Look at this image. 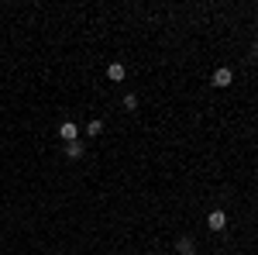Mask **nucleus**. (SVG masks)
<instances>
[{
	"instance_id": "423d86ee",
	"label": "nucleus",
	"mask_w": 258,
	"mask_h": 255,
	"mask_svg": "<svg viewBox=\"0 0 258 255\" xmlns=\"http://www.w3.org/2000/svg\"><path fill=\"white\" fill-rule=\"evenodd\" d=\"M100 131H103V121H90V124H86V135L90 138H97Z\"/></svg>"
},
{
	"instance_id": "1a4fd4ad",
	"label": "nucleus",
	"mask_w": 258,
	"mask_h": 255,
	"mask_svg": "<svg viewBox=\"0 0 258 255\" xmlns=\"http://www.w3.org/2000/svg\"><path fill=\"white\" fill-rule=\"evenodd\" d=\"M251 59H258V45H255V48H251Z\"/></svg>"
},
{
	"instance_id": "20e7f679",
	"label": "nucleus",
	"mask_w": 258,
	"mask_h": 255,
	"mask_svg": "<svg viewBox=\"0 0 258 255\" xmlns=\"http://www.w3.org/2000/svg\"><path fill=\"white\" fill-rule=\"evenodd\" d=\"M124 76H127V69H124L120 62H110V66H107V79H114V83H120Z\"/></svg>"
},
{
	"instance_id": "f03ea898",
	"label": "nucleus",
	"mask_w": 258,
	"mask_h": 255,
	"mask_svg": "<svg viewBox=\"0 0 258 255\" xmlns=\"http://www.w3.org/2000/svg\"><path fill=\"white\" fill-rule=\"evenodd\" d=\"M207 228H210V231H224V228H227V214H224V211H210Z\"/></svg>"
},
{
	"instance_id": "7ed1b4c3",
	"label": "nucleus",
	"mask_w": 258,
	"mask_h": 255,
	"mask_svg": "<svg viewBox=\"0 0 258 255\" xmlns=\"http://www.w3.org/2000/svg\"><path fill=\"white\" fill-rule=\"evenodd\" d=\"M59 138L66 141V145H69V141H80V128H76L73 121H66V124L59 128Z\"/></svg>"
},
{
	"instance_id": "0eeeda50",
	"label": "nucleus",
	"mask_w": 258,
	"mask_h": 255,
	"mask_svg": "<svg viewBox=\"0 0 258 255\" xmlns=\"http://www.w3.org/2000/svg\"><path fill=\"white\" fill-rule=\"evenodd\" d=\"M124 111H138V97L135 93H124Z\"/></svg>"
},
{
	"instance_id": "9d476101",
	"label": "nucleus",
	"mask_w": 258,
	"mask_h": 255,
	"mask_svg": "<svg viewBox=\"0 0 258 255\" xmlns=\"http://www.w3.org/2000/svg\"><path fill=\"white\" fill-rule=\"evenodd\" d=\"M189 255H197V252H189Z\"/></svg>"
},
{
	"instance_id": "9b49d317",
	"label": "nucleus",
	"mask_w": 258,
	"mask_h": 255,
	"mask_svg": "<svg viewBox=\"0 0 258 255\" xmlns=\"http://www.w3.org/2000/svg\"><path fill=\"white\" fill-rule=\"evenodd\" d=\"M55 255H62V252H55Z\"/></svg>"
},
{
	"instance_id": "f257e3e1",
	"label": "nucleus",
	"mask_w": 258,
	"mask_h": 255,
	"mask_svg": "<svg viewBox=\"0 0 258 255\" xmlns=\"http://www.w3.org/2000/svg\"><path fill=\"white\" fill-rule=\"evenodd\" d=\"M231 79H234V73H231L227 66H220V69H214V76H210V83L224 90V86H231Z\"/></svg>"
},
{
	"instance_id": "39448f33",
	"label": "nucleus",
	"mask_w": 258,
	"mask_h": 255,
	"mask_svg": "<svg viewBox=\"0 0 258 255\" xmlns=\"http://www.w3.org/2000/svg\"><path fill=\"white\" fill-rule=\"evenodd\" d=\"M83 152H86L83 141H69V145H66V159H83Z\"/></svg>"
},
{
	"instance_id": "6e6552de",
	"label": "nucleus",
	"mask_w": 258,
	"mask_h": 255,
	"mask_svg": "<svg viewBox=\"0 0 258 255\" xmlns=\"http://www.w3.org/2000/svg\"><path fill=\"white\" fill-rule=\"evenodd\" d=\"M176 248H179L182 255H189V252H193V241H189V238H179V245H176Z\"/></svg>"
}]
</instances>
